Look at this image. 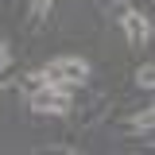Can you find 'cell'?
<instances>
[{
	"label": "cell",
	"mask_w": 155,
	"mask_h": 155,
	"mask_svg": "<svg viewBox=\"0 0 155 155\" xmlns=\"http://www.w3.org/2000/svg\"><path fill=\"white\" fill-rule=\"evenodd\" d=\"M70 109H74L70 85H58V81H43L35 93H31V113H39V116H66Z\"/></svg>",
	"instance_id": "1"
},
{
	"label": "cell",
	"mask_w": 155,
	"mask_h": 155,
	"mask_svg": "<svg viewBox=\"0 0 155 155\" xmlns=\"http://www.w3.org/2000/svg\"><path fill=\"white\" fill-rule=\"evenodd\" d=\"M8 66H12V47L0 39V78H4V70H8Z\"/></svg>",
	"instance_id": "7"
},
{
	"label": "cell",
	"mask_w": 155,
	"mask_h": 155,
	"mask_svg": "<svg viewBox=\"0 0 155 155\" xmlns=\"http://www.w3.org/2000/svg\"><path fill=\"white\" fill-rule=\"evenodd\" d=\"M97 8H101L105 16H113L116 23H120V19L132 12V4H128V0H97Z\"/></svg>",
	"instance_id": "5"
},
{
	"label": "cell",
	"mask_w": 155,
	"mask_h": 155,
	"mask_svg": "<svg viewBox=\"0 0 155 155\" xmlns=\"http://www.w3.org/2000/svg\"><path fill=\"white\" fill-rule=\"evenodd\" d=\"M120 27H124V39H128V47L132 51H143L147 47V39H151V23H147V16L143 12H128V16L120 19Z\"/></svg>",
	"instance_id": "3"
},
{
	"label": "cell",
	"mask_w": 155,
	"mask_h": 155,
	"mask_svg": "<svg viewBox=\"0 0 155 155\" xmlns=\"http://www.w3.org/2000/svg\"><path fill=\"white\" fill-rule=\"evenodd\" d=\"M128 132L151 136V132H155V109H140L136 116H128Z\"/></svg>",
	"instance_id": "4"
},
{
	"label": "cell",
	"mask_w": 155,
	"mask_h": 155,
	"mask_svg": "<svg viewBox=\"0 0 155 155\" xmlns=\"http://www.w3.org/2000/svg\"><path fill=\"white\" fill-rule=\"evenodd\" d=\"M51 4H54V0H35V4H31V16H35V19H43L47 12H51Z\"/></svg>",
	"instance_id": "8"
},
{
	"label": "cell",
	"mask_w": 155,
	"mask_h": 155,
	"mask_svg": "<svg viewBox=\"0 0 155 155\" xmlns=\"http://www.w3.org/2000/svg\"><path fill=\"white\" fill-rule=\"evenodd\" d=\"M136 85L140 89H155V62H147V66L136 70Z\"/></svg>",
	"instance_id": "6"
},
{
	"label": "cell",
	"mask_w": 155,
	"mask_h": 155,
	"mask_svg": "<svg viewBox=\"0 0 155 155\" xmlns=\"http://www.w3.org/2000/svg\"><path fill=\"white\" fill-rule=\"evenodd\" d=\"M47 81H58V85H81L89 78V62L78 54H62V58H51L47 70H43Z\"/></svg>",
	"instance_id": "2"
}]
</instances>
